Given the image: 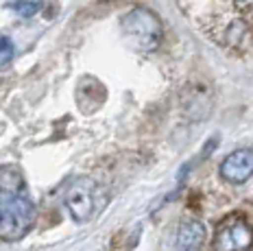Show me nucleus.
Here are the masks:
<instances>
[{"label": "nucleus", "instance_id": "obj_1", "mask_svg": "<svg viewBox=\"0 0 253 251\" xmlns=\"http://www.w3.org/2000/svg\"><path fill=\"white\" fill-rule=\"evenodd\" d=\"M35 218L33 203L29 201L22 177L13 168L0 170V238L20 240L26 236Z\"/></svg>", "mask_w": 253, "mask_h": 251}, {"label": "nucleus", "instance_id": "obj_5", "mask_svg": "<svg viewBox=\"0 0 253 251\" xmlns=\"http://www.w3.org/2000/svg\"><path fill=\"white\" fill-rule=\"evenodd\" d=\"M251 170H253V151L249 146L229 153L223 164H220V175L229 184H245L249 179Z\"/></svg>", "mask_w": 253, "mask_h": 251}, {"label": "nucleus", "instance_id": "obj_6", "mask_svg": "<svg viewBox=\"0 0 253 251\" xmlns=\"http://www.w3.org/2000/svg\"><path fill=\"white\" fill-rule=\"evenodd\" d=\"M205 243V225L201 221H183L177 232V247L181 251H199Z\"/></svg>", "mask_w": 253, "mask_h": 251}, {"label": "nucleus", "instance_id": "obj_4", "mask_svg": "<svg viewBox=\"0 0 253 251\" xmlns=\"http://www.w3.org/2000/svg\"><path fill=\"white\" fill-rule=\"evenodd\" d=\"M92 181L79 179L66 192V208L72 214V218L79 223L87 221L94 210V197H92Z\"/></svg>", "mask_w": 253, "mask_h": 251}, {"label": "nucleus", "instance_id": "obj_3", "mask_svg": "<svg viewBox=\"0 0 253 251\" xmlns=\"http://www.w3.org/2000/svg\"><path fill=\"white\" fill-rule=\"evenodd\" d=\"M216 251H251V227L240 216H231L218 225L214 236Z\"/></svg>", "mask_w": 253, "mask_h": 251}, {"label": "nucleus", "instance_id": "obj_9", "mask_svg": "<svg viewBox=\"0 0 253 251\" xmlns=\"http://www.w3.org/2000/svg\"><path fill=\"white\" fill-rule=\"evenodd\" d=\"M236 2H247V0H236Z\"/></svg>", "mask_w": 253, "mask_h": 251}, {"label": "nucleus", "instance_id": "obj_8", "mask_svg": "<svg viewBox=\"0 0 253 251\" xmlns=\"http://www.w3.org/2000/svg\"><path fill=\"white\" fill-rule=\"evenodd\" d=\"M15 55V48H13V42L4 35H0V66L9 64Z\"/></svg>", "mask_w": 253, "mask_h": 251}, {"label": "nucleus", "instance_id": "obj_7", "mask_svg": "<svg viewBox=\"0 0 253 251\" xmlns=\"http://www.w3.org/2000/svg\"><path fill=\"white\" fill-rule=\"evenodd\" d=\"M9 9H13V11L18 15H22V18H31V15L40 13L42 2L40 0H18V2L9 4Z\"/></svg>", "mask_w": 253, "mask_h": 251}, {"label": "nucleus", "instance_id": "obj_2", "mask_svg": "<svg viewBox=\"0 0 253 251\" xmlns=\"http://www.w3.org/2000/svg\"><path fill=\"white\" fill-rule=\"evenodd\" d=\"M125 35L138 46L140 50H155L162 42V22L151 9L138 7L131 9L120 22Z\"/></svg>", "mask_w": 253, "mask_h": 251}]
</instances>
